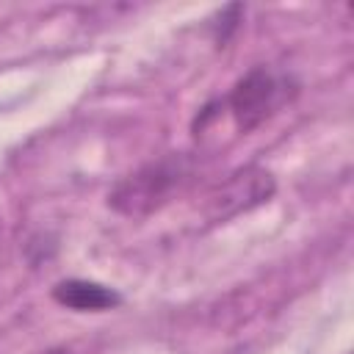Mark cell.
Returning a JSON list of instances; mask_svg holds the SVG:
<instances>
[{"instance_id":"cell-1","label":"cell","mask_w":354,"mask_h":354,"mask_svg":"<svg viewBox=\"0 0 354 354\" xmlns=\"http://www.w3.org/2000/svg\"><path fill=\"white\" fill-rule=\"evenodd\" d=\"M183 177H185V166L177 158L147 163V166L130 171L127 177H122L111 188L108 205L127 218L149 216L169 202V196L183 183Z\"/></svg>"},{"instance_id":"cell-2","label":"cell","mask_w":354,"mask_h":354,"mask_svg":"<svg viewBox=\"0 0 354 354\" xmlns=\"http://www.w3.org/2000/svg\"><path fill=\"white\" fill-rule=\"evenodd\" d=\"M282 100H285V83L266 66H254L235 83L230 94V113L238 130L249 133L260 127L282 105Z\"/></svg>"},{"instance_id":"cell-3","label":"cell","mask_w":354,"mask_h":354,"mask_svg":"<svg viewBox=\"0 0 354 354\" xmlns=\"http://www.w3.org/2000/svg\"><path fill=\"white\" fill-rule=\"evenodd\" d=\"M274 177L266 169L246 166L235 174H230L224 183L216 185V191L205 202V213L213 221H224L230 216H238L243 210H252L274 196Z\"/></svg>"},{"instance_id":"cell-4","label":"cell","mask_w":354,"mask_h":354,"mask_svg":"<svg viewBox=\"0 0 354 354\" xmlns=\"http://www.w3.org/2000/svg\"><path fill=\"white\" fill-rule=\"evenodd\" d=\"M53 299L61 307H69L77 313H102L122 304V296L113 288H105L91 279H61L53 288Z\"/></svg>"},{"instance_id":"cell-5","label":"cell","mask_w":354,"mask_h":354,"mask_svg":"<svg viewBox=\"0 0 354 354\" xmlns=\"http://www.w3.org/2000/svg\"><path fill=\"white\" fill-rule=\"evenodd\" d=\"M241 6H227L221 14H218V30H216V41L218 44H227V39H230V33L238 28V17H241Z\"/></svg>"},{"instance_id":"cell-6","label":"cell","mask_w":354,"mask_h":354,"mask_svg":"<svg viewBox=\"0 0 354 354\" xmlns=\"http://www.w3.org/2000/svg\"><path fill=\"white\" fill-rule=\"evenodd\" d=\"M50 354H64V351H50Z\"/></svg>"}]
</instances>
